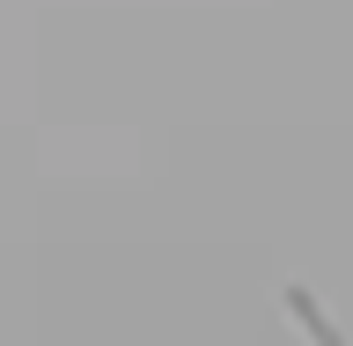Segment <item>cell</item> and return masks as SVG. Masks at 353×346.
I'll use <instances>...</instances> for the list:
<instances>
[{
  "mask_svg": "<svg viewBox=\"0 0 353 346\" xmlns=\"http://www.w3.org/2000/svg\"><path fill=\"white\" fill-rule=\"evenodd\" d=\"M280 302H287V317H294V325H302L309 339H324V346H339V325H331L324 309H316V295H309L302 280H287V287H280Z\"/></svg>",
  "mask_w": 353,
  "mask_h": 346,
  "instance_id": "obj_1",
  "label": "cell"
}]
</instances>
